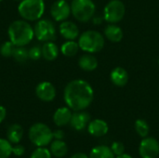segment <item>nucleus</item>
Masks as SVG:
<instances>
[{"instance_id": "35", "label": "nucleus", "mask_w": 159, "mask_h": 158, "mask_svg": "<svg viewBox=\"0 0 159 158\" xmlns=\"http://www.w3.org/2000/svg\"><path fill=\"white\" fill-rule=\"evenodd\" d=\"M116 158H132L129 155H127V154H123V155H121V156H116Z\"/></svg>"}, {"instance_id": "29", "label": "nucleus", "mask_w": 159, "mask_h": 158, "mask_svg": "<svg viewBox=\"0 0 159 158\" xmlns=\"http://www.w3.org/2000/svg\"><path fill=\"white\" fill-rule=\"evenodd\" d=\"M29 51V59L32 61H38L42 57V47L39 45H34L30 47Z\"/></svg>"}, {"instance_id": "25", "label": "nucleus", "mask_w": 159, "mask_h": 158, "mask_svg": "<svg viewBox=\"0 0 159 158\" xmlns=\"http://www.w3.org/2000/svg\"><path fill=\"white\" fill-rule=\"evenodd\" d=\"M135 130L138 133V135L142 138H145L148 136L150 128L147 122L143 119H138L135 122Z\"/></svg>"}, {"instance_id": "24", "label": "nucleus", "mask_w": 159, "mask_h": 158, "mask_svg": "<svg viewBox=\"0 0 159 158\" xmlns=\"http://www.w3.org/2000/svg\"><path fill=\"white\" fill-rule=\"evenodd\" d=\"M12 58L18 63H24L29 59V51L25 47H16Z\"/></svg>"}, {"instance_id": "7", "label": "nucleus", "mask_w": 159, "mask_h": 158, "mask_svg": "<svg viewBox=\"0 0 159 158\" xmlns=\"http://www.w3.org/2000/svg\"><path fill=\"white\" fill-rule=\"evenodd\" d=\"M34 36L41 42L54 41L57 37V30L54 22L49 19H40L34 27Z\"/></svg>"}, {"instance_id": "11", "label": "nucleus", "mask_w": 159, "mask_h": 158, "mask_svg": "<svg viewBox=\"0 0 159 158\" xmlns=\"http://www.w3.org/2000/svg\"><path fill=\"white\" fill-rule=\"evenodd\" d=\"M35 95L40 101L49 102H52L56 97V88L52 83L48 81H43L36 86Z\"/></svg>"}, {"instance_id": "18", "label": "nucleus", "mask_w": 159, "mask_h": 158, "mask_svg": "<svg viewBox=\"0 0 159 158\" xmlns=\"http://www.w3.org/2000/svg\"><path fill=\"white\" fill-rule=\"evenodd\" d=\"M104 35L109 41L118 43L123 38V30L116 23H109L104 29Z\"/></svg>"}, {"instance_id": "31", "label": "nucleus", "mask_w": 159, "mask_h": 158, "mask_svg": "<svg viewBox=\"0 0 159 158\" xmlns=\"http://www.w3.org/2000/svg\"><path fill=\"white\" fill-rule=\"evenodd\" d=\"M25 153V148L20 144H16L15 146H12V154L16 156H21Z\"/></svg>"}, {"instance_id": "17", "label": "nucleus", "mask_w": 159, "mask_h": 158, "mask_svg": "<svg viewBox=\"0 0 159 158\" xmlns=\"http://www.w3.org/2000/svg\"><path fill=\"white\" fill-rule=\"evenodd\" d=\"M78 66L83 71L92 72L98 67V60L91 53H86L78 59Z\"/></svg>"}, {"instance_id": "26", "label": "nucleus", "mask_w": 159, "mask_h": 158, "mask_svg": "<svg viewBox=\"0 0 159 158\" xmlns=\"http://www.w3.org/2000/svg\"><path fill=\"white\" fill-rule=\"evenodd\" d=\"M12 154V145L7 139L0 138V158H8Z\"/></svg>"}, {"instance_id": "30", "label": "nucleus", "mask_w": 159, "mask_h": 158, "mask_svg": "<svg viewBox=\"0 0 159 158\" xmlns=\"http://www.w3.org/2000/svg\"><path fill=\"white\" fill-rule=\"evenodd\" d=\"M111 150L112 152L114 153V155L116 156H121L124 154L125 152V146L122 142H113L112 145H111Z\"/></svg>"}, {"instance_id": "22", "label": "nucleus", "mask_w": 159, "mask_h": 158, "mask_svg": "<svg viewBox=\"0 0 159 158\" xmlns=\"http://www.w3.org/2000/svg\"><path fill=\"white\" fill-rule=\"evenodd\" d=\"M79 49L80 47L78 42H76L75 40H66V42H64L61 47V52L66 57L75 56Z\"/></svg>"}, {"instance_id": "23", "label": "nucleus", "mask_w": 159, "mask_h": 158, "mask_svg": "<svg viewBox=\"0 0 159 158\" xmlns=\"http://www.w3.org/2000/svg\"><path fill=\"white\" fill-rule=\"evenodd\" d=\"M115 155L112 152L110 147H107L105 145H99L94 147L90 154L89 158H115Z\"/></svg>"}, {"instance_id": "10", "label": "nucleus", "mask_w": 159, "mask_h": 158, "mask_svg": "<svg viewBox=\"0 0 159 158\" xmlns=\"http://www.w3.org/2000/svg\"><path fill=\"white\" fill-rule=\"evenodd\" d=\"M139 153L142 158H157L159 155L158 141L153 137H145L141 142Z\"/></svg>"}, {"instance_id": "33", "label": "nucleus", "mask_w": 159, "mask_h": 158, "mask_svg": "<svg viewBox=\"0 0 159 158\" xmlns=\"http://www.w3.org/2000/svg\"><path fill=\"white\" fill-rule=\"evenodd\" d=\"M7 116V110L4 106L0 105V123H2Z\"/></svg>"}, {"instance_id": "15", "label": "nucleus", "mask_w": 159, "mask_h": 158, "mask_svg": "<svg viewBox=\"0 0 159 158\" xmlns=\"http://www.w3.org/2000/svg\"><path fill=\"white\" fill-rule=\"evenodd\" d=\"M108 125L104 120L102 119H94L90 121L88 125L89 133L94 137H102L108 132Z\"/></svg>"}, {"instance_id": "3", "label": "nucleus", "mask_w": 159, "mask_h": 158, "mask_svg": "<svg viewBox=\"0 0 159 158\" xmlns=\"http://www.w3.org/2000/svg\"><path fill=\"white\" fill-rule=\"evenodd\" d=\"M105 44L103 35L94 30H88L78 37V45L81 50L87 53H97L101 51Z\"/></svg>"}, {"instance_id": "13", "label": "nucleus", "mask_w": 159, "mask_h": 158, "mask_svg": "<svg viewBox=\"0 0 159 158\" xmlns=\"http://www.w3.org/2000/svg\"><path fill=\"white\" fill-rule=\"evenodd\" d=\"M89 122H90V115L89 113L84 111H77L73 114L70 121V125L74 129L77 131H81L86 127H88Z\"/></svg>"}, {"instance_id": "16", "label": "nucleus", "mask_w": 159, "mask_h": 158, "mask_svg": "<svg viewBox=\"0 0 159 158\" xmlns=\"http://www.w3.org/2000/svg\"><path fill=\"white\" fill-rule=\"evenodd\" d=\"M129 74L127 70L122 67H116L110 74V79L112 83L116 87H124L129 82Z\"/></svg>"}, {"instance_id": "12", "label": "nucleus", "mask_w": 159, "mask_h": 158, "mask_svg": "<svg viewBox=\"0 0 159 158\" xmlns=\"http://www.w3.org/2000/svg\"><path fill=\"white\" fill-rule=\"evenodd\" d=\"M59 33L65 40H75L79 37V29L77 25L69 20H64L60 23Z\"/></svg>"}, {"instance_id": "8", "label": "nucleus", "mask_w": 159, "mask_h": 158, "mask_svg": "<svg viewBox=\"0 0 159 158\" xmlns=\"http://www.w3.org/2000/svg\"><path fill=\"white\" fill-rule=\"evenodd\" d=\"M126 7L121 0L109 1L103 9V20L109 23H117L123 20Z\"/></svg>"}, {"instance_id": "34", "label": "nucleus", "mask_w": 159, "mask_h": 158, "mask_svg": "<svg viewBox=\"0 0 159 158\" xmlns=\"http://www.w3.org/2000/svg\"><path fill=\"white\" fill-rule=\"evenodd\" d=\"M70 158H89L87 155L83 154V153H76L75 155H73Z\"/></svg>"}, {"instance_id": "4", "label": "nucleus", "mask_w": 159, "mask_h": 158, "mask_svg": "<svg viewBox=\"0 0 159 158\" xmlns=\"http://www.w3.org/2000/svg\"><path fill=\"white\" fill-rule=\"evenodd\" d=\"M44 0H21L18 6L20 16L27 21H37L45 12Z\"/></svg>"}, {"instance_id": "6", "label": "nucleus", "mask_w": 159, "mask_h": 158, "mask_svg": "<svg viewBox=\"0 0 159 158\" xmlns=\"http://www.w3.org/2000/svg\"><path fill=\"white\" fill-rule=\"evenodd\" d=\"M96 6L92 0H73L71 3V13L80 22H87L93 19Z\"/></svg>"}, {"instance_id": "32", "label": "nucleus", "mask_w": 159, "mask_h": 158, "mask_svg": "<svg viewBox=\"0 0 159 158\" xmlns=\"http://www.w3.org/2000/svg\"><path fill=\"white\" fill-rule=\"evenodd\" d=\"M64 138V132L61 129H57L53 131V139L55 140H62Z\"/></svg>"}, {"instance_id": "19", "label": "nucleus", "mask_w": 159, "mask_h": 158, "mask_svg": "<svg viewBox=\"0 0 159 158\" xmlns=\"http://www.w3.org/2000/svg\"><path fill=\"white\" fill-rule=\"evenodd\" d=\"M59 56V47L53 41L45 42L42 46V57L48 61H55Z\"/></svg>"}, {"instance_id": "9", "label": "nucleus", "mask_w": 159, "mask_h": 158, "mask_svg": "<svg viewBox=\"0 0 159 158\" xmlns=\"http://www.w3.org/2000/svg\"><path fill=\"white\" fill-rule=\"evenodd\" d=\"M50 14L55 21L61 22L66 20L71 13V5L67 0H56L50 7Z\"/></svg>"}, {"instance_id": "28", "label": "nucleus", "mask_w": 159, "mask_h": 158, "mask_svg": "<svg viewBox=\"0 0 159 158\" xmlns=\"http://www.w3.org/2000/svg\"><path fill=\"white\" fill-rule=\"evenodd\" d=\"M51 153L46 147H37L31 155L30 158H51Z\"/></svg>"}, {"instance_id": "1", "label": "nucleus", "mask_w": 159, "mask_h": 158, "mask_svg": "<svg viewBox=\"0 0 159 158\" xmlns=\"http://www.w3.org/2000/svg\"><path fill=\"white\" fill-rule=\"evenodd\" d=\"M94 90L90 84L83 79L70 81L63 90V100L74 112L84 111L92 102Z\"/></svg>"}, {"instance_id": "27", "label": "nucleus", "mask_w": 159, "mask_h": 158, "mask_svg": "<svg viewBox=\"0 0 159 158\" xmlns=\"http://www.w3.org/2000/svg\"><path fill=\"white\" fill-rule=\"evenodd\" d=\"M15 47H16V46L10 40L9 41H5L0 46V54L5 58L12 57Z\"/></svg>"}, {"instance_id": "5", "label": "nucleus", "mask_w": 159, "mask_h": 158, "mask_svg": "<svg viewBox=\"0 0 159 158\" xmlns=\"http://www.w3.org/2000/svg\"><path fill=\"white\" fill-rule=\"evenodd\" d=\"M31 142L36 147H45L51 143L53 140V132L44 123L34 124L28 132Z\"/></svg>"}, {"instance_id": "36", "label": "nucleus", "mask_w": 159, "mask_h": 158, "mask_svg": "<svg viewBox=\"0 0 159 158\" xmlns=\"http://www.w3.org/2000/svg\"><path fill=\"white\" fill-rule=\"evenodd\" d=\"M14 1H18V2H20L21 0H14Z\"/></svg>"}, {"instance_id": "21", "label": "nucleus", "mask_w": 159, "mask_h": 158, "mask_svg": "<svg viewBox=\"0 0 159 158\" xmlns=\"http://www.w3.org/2000/svg\"><path fill=\"white\" fill-rule=\"evenodd\" d=\"M49 151L52 156L61 158L66 156L68 152V147L62 140H54L50 143Z\"/></svg>"}, {"instance_id": "20", "label": "nucleus", "mask_w": 159, "mask_h": 158, "mask_svg": "<svg viewBox=\"0 0 159 158\" xmlns=\"http://www.w3.org/2000/svg\"><path fill=\"white\" fill-rule=\"evenodd\" d=\"M23 136V129L19 124H12L7 130V139L13 144L19 143Z\"/></svg>"}, {"instance_id": "37", "label": "nucleus", "mask_w": 159, "mask_h": 158, "mask_svg": "<svg viewBox=\"0 0 159 158\" xmlns=\"http://www.w3.org/2000/svg\"><path fill=\"white\" fill-rule=\"evenodd\" d=\"M1 1H2V0H0V2H1Z\"/></svg>"}, {"instance_id": "14", "label": "nucleus", "mask_w": 159, "mask_h": 158, "mask_svg": "<svg viewBox=\"0 0 159 158\" xmlns=\"http://www.w3.org/2000/svg\"><path fill=\"white\" fill-rule=\"evenodd\" d=\"M73 113L72 110L67 107L58 108L53 115V122L57 127H64L70 124Z\"/></svg>"}, {"instance_id": "2", "label": "nucleus", "mask_w": 159, "mask_h": 158, "mask_svg": "<svg viewBox=\"0 0 159 158\" xmlns=\"http://www.w3.org/2000/svg\"><path fill=\"white\" fill-rule=\"evenodd\" d=\"M7 34L9 40L16 47H25L34 37V31L29 21L17 20L9 24Z\"/></svg>"}]
</instances>
